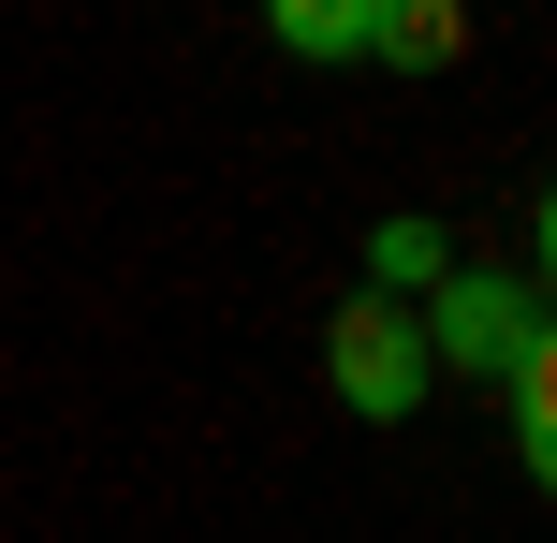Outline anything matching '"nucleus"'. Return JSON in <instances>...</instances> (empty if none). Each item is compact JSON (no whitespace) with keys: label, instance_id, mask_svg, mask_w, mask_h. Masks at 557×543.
I'll return each mask as SVG.
<instances>
[{"label":"nucleus","instance_id":"f03ea898","mask_svg":"<svg viewBox=\"0 0 557 543\" xmlns=\"http://www.w3.org/2000/svg\"><path fill=\"white\" fill-rule=\"evenodd\" d=\"M323 382H337V411H352V427H411L425 411V323L396 309V294H352V309H337V338H323Z\"/></svg>","mask_w":557,"mask_h":543},{"label":"nucleus","instance_id":"f257e3e1","mask_svg":"<svg viewBox=\"0 0 557 543\" xmlns=\"http://www.w3.org/2000/svg\"><path fill=\"white\" fill-rule=\"evenodd\" d=\"M441 309H425V368H455V382H513L543 353V294L529 280H484V264H441Z\"/></svg>","mask_w":557,"mask_h":543},{"label":"nucleus","instance_id":"20e7f679","mask_svg":"<svg viewBox=\"0 0 557 543\" xmlns=\"http://www.w3.org/2000/svg\"><path fill=\"white\" fill-rule=\"evenodd\" d=\"M264 29L294 59H367V0H264Z\"/></svg>","mask_w":557,"mask_h":543},{"label":"nucleus","instance_id":"39448f33","mask_svg":"<svg viewBox=\"0 0 557 543\" xmlns=\"http://www.w3.org/2000/svg\"><path fill=\"white\" fill-rule=\"evenodd\" d=\"M441 221H382V235H367V294H425V280H441Z\"/></svg>","mask_w":557,"mask_h":543},{"label":"nucleus","instance_id":"7ed1b4c3","mask_svg":"<svg viewBox=\"0 0 557 543\" xmlns=\"http://www.w3.org/2000/svg\"><path fill=\"white\" fill-rule=\"evenodd\" d=\"M367 59H396V74L470 59V0H367Z\"/></svg>","mask_w":557,"mask_h":543}]
</instances>
